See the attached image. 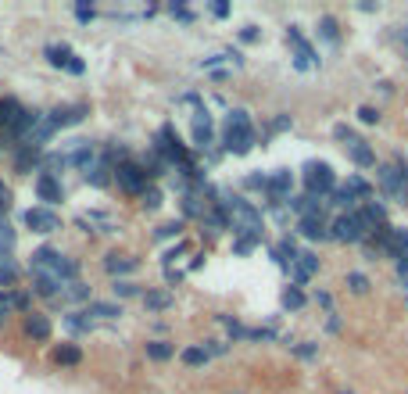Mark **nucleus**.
<instances>
[{
	"label": "nucleus",
	"instance_id": "nucleus-1",
	"mask_svg": "<svg viewBox=\"0 0 408 394\" xmlns=\"http://www.w3.org/2000/svg\"><path fill=\"white\" fill-rule=\"evenodd\" d=\"M218 204L226 208L230 230H233L237 237H255V240H262L265 219H262V211L251 204V201H244V197H226V201H218Z\"/></svg>",
	"mask_w": 408,
	"mask_h": 394
},
{
	"label": "nucleus",
	"instance_id": "nucleus-2",
	"mask_svg": "<svg viewBox=\"0 0 408 394\" xmlns=\"http://www.w3.org/2000/svg\"><path fill=\"white\" fill-rule=\"evenodd\" d=\"M223 143H226V150H230V155H247V150L258 143V136H255V126H251V118H247V111H244V108H233V111L226 115Z\"/></svg>",
	"mask_w": 408,
	"mask_h": 394
},
{
	"label": "nucleus",
	"instance_id": "nucleus-3",
	"mask_svg": "<svg viewBox=\"0 0 408 394\" xmlns=\"http://www.w3.org/2000/svg\"><path fill=\"white\" fill-rule=\"evenodd\" d=\"M304 190L311 194V197H330L333 190H337V176H333V169L326 165V162H308L304 165Z\"/></svg>",
	"mask_w": 408,
	"mask_h": 394
},
{
	"label": "nucleus",
	"instance_id": "nucleus-4",
	"mask_svg": "<svg viewBox=\"0 0 408 394\" xmlns=\"http://www.w3.org/2000/svg\"><path fill=\"white\" fill-rule=\"evenodd\" d=\"M115 183L122 194H129V197H143L147 190V172L140 162H118L115 165Z\"/></svg>",
	"mask_w": 408,
	"mask_h": 394
},
{
	"label": "nucleus",
	"instance_id": "nucleus-5",
	"mask_svg": "<svg viewBox=\"0 0 408 394\" xmlns=\"http://www.w3.org/2000/svg\"><path fill=\"white\" fill-rule=\"evenodd\" d=\"M287 43L294 47V65L301 69V72H308V69H319V57H316V50H311V43L301 36V29H287Z\"/></svg>",
	"mask_w": 408,
	"mask_h": 394
},
{
	"label": "nucleus",
	"instance_id": "nucleus-6",
	"mask_svg": "<svg viewBox=\"0 0 408 394\" xmlns=\"http://www.w3.org/2000/svg\"><path fill=\"white\" fill-rule=\"evenodd\" d=\"M33 187H36V197L43 201V208H54V204L65 201V187H61V179L54 172H40Z\"/></svg>",
	"mask_w": 408,
	"mask_h": 394
},
{
	"label": "nucleus",
	"instance_id": "nucleus-7",
	"mask_svg": "<svg viewBox=\"0 0 408 394\" xmlns=\"http://www.w3.org/2000/svg\"><path fill=\"white\" fill-rule=\"evenodd\" d=\"M22 223L33 230V233H54V230H61V219H57V211H50V208H29L25 216H22Z\"/></svg>",
	"mask_w": 408,
	"mask_h": 394
},
{
	"label": "nucleus",
	"instance_id": "nucleus-8",
	"mask_svg": "<svg viewBox=\"0 0 408 394\" xmlns=\"http://www.w3.org/2000/svg\"><path fill=\"white\" fill-rule=\"evenodd\" d=\"M376 179H380V190H384L394 204H408V197H405V190H401V176H398L394 162H391V165H376Z\"/></svg>",
	"mask_w": 408,
	"mask_h": 394
},
{
	"label": "nucleus",
	"instance_id": "nucleus-9",
	"mask_svg": "<svg viewBox=\"0 0 408 394\" xmlns=\"http://www.w3.org/2000/svg\"><path fill=\"white\" fill-rule=\"evenodd\" d=\"M290 190H294V172H290V169H279V172L269 176V190H265L269 201L287 204V201H290Z\"/></svg>",
	"mask_w": 408,
	"mask_h": 394
},
{
	"label": "nucleus",
	"instance_id": "nucleus-10",
	"mask_svg": "<svg viewBox=\"0 0 408 394\" xmlns=\"http://www.w3.org/2000/svg\"><path fill=\"white\" fill-rule=\"evenodd\" d=\"M25 111H29V108H22V101H15V97H4V101H0V129H4L11 140H15V129L22 126Z\"/></svg>",
	"mask_w": 408,
	"mask_h": 394
},
{
	"label": "nucleus",
	"instance_id": "nucleus-11",
	"mask_svg": "<svg viewBox=\"0 0 408 394\" xmlns=\"http://www.w3.org/2000/svg\"><path fill=\"white\" fill-rule=\"evenodd\" d=\"M22 330H25V337L29 341H50V333H54V326H50V319L43 316V312H29L25 319H22Z\"/></svg>",
	"mask_w": 408,
	"mask_h": 394
},
{
	"label": "nucleus",
	"instance_id": "nucleus-12",
	"mask_svg": "<svg viewBox=\"0 0 408 394\" xmlns=\"http://www.w3.org/2000/svg\"><path fill=\"white\" fill-rule=\"evenodd\" d=\"M40 165H43V150H36V147H29V143H18L15 147V172H22V176H29V172H40Z\"/></svg>",
	"mask_w": 408,
	"mask_h": 394
},
{
	"label": "nucleus",
	"instance_id": "nucleus-13",
	"mask_svg": "<svg viewBox=\"0 0 408 394\" xmlns=\"http://www.w3.org/2000/svg\"><path fill=\"white\" fill-rule=\"evenodd\" d=\"M316 272H319V258L311 255V251H301V255L294 258V265H290V280H294V287H297V283L311 280Z\"/></svg>",
	"mask_w": 408,
	"mask_h": 394
},
{
	"label": "nucleus",
	"instance_id": "nucleus-14",
	"mask_svg": "<svg viewBox=\"0 0 408 394\" xmlns=\"http://www.w3.org/2000/svg\"><path fill=\"white\" fill-rule=\"evenodd\" d=\"M76 226L83 233H111L115 230V223L104 216V211H83V216L76 219Z\"/></svg>",
	"mask_w": 408,
	"mask_h": 394
},
{
	"label": "nucleus",
	"instance_id": "nucleus-15",
	"mask_svg": "<svg viewBox=\"0 0 408 394\" xmlns=\"http://www.w3.org/2000/svg\"><path fill=\"white\" fill-rule=\"evenodd\" d=\"M297 233L308 240H330V223L326 216H308V219H297Z\"/></svg>",
	"mask_w": 408,
	"mask_h": 394
},
{
	"label": "nucleus",
	"instance_id": "nucleus-16",
	"mask_svg": "<svg viewBox=\"0 0 408 394\" xmlns=\"http://www.w3.org/2000/svg\"><path fill=\"white\" fill-rule=\"evenodd\" d=\"M194 143L204 150V147H211L215 143V129H211V115L201 108L197 115H194Z\"/></svg>",
	"mask_w": 408,
	"mask_h": 394
},
{
	"label": "nucleus",
	"instance_id": "nucleus-17",
	"mask_svg": "<svg viewBox=\"0 0 408 394\" xmlns=\"http://www.w3.org/2000/svg\"><path fill=\"white\" fill-rule=\"evenodd\" d=\"M136 265H140L136 258H129V255H118V251H111V255L104 258V269L111 272V276H118V280H122V276H129V272H136Z\"/></svg>",
	"mask_w": 408,
	"mask_h": 394
},
{
	"label": "nucleus",
	"instance_id": "nucleus-18",
	"mask_svg": "<svg viewBox=\"0 0 408 394\" xmlns=\"http://www.w3.org/2000/svg\"><path fill=\"white\" fill-rule=\"evenodd\" d=\"M83 115H86V104L57 108V111H50V122H54V129H65V126H76V122H83Z\"/></svg>",
	"mask_w": 408,
	"mask_h": 394
},
{
	"label": "nucleus",
	"instance_id": "nucleus-19",
	"mask_svg": "<svg viewBox=\"0 0 408 394\" xmlns=\"http://www.w3.org/2000/svg\"><path fill=\"white\" fill-rule=\"evenodd\" d=\"M176 305L172 290H143V309L147 312H169Z\"/></svg>",
	"mask_w": 408,
	"mask_h": 394
},
{
	"label": "nucleus",
	"instance_id": "nucleus-20",
	"mask_svg": "<svg viewBox=\"0 0 408 394\" xmlns=\"http://www.w3.org/2000/svg\"><path fill=\"white\" fill-rule=\"evenodd\" d=\"M69 165H79L83 172H86V169H93V165H97V150H93L90 143H83V140H79V147H72V150H69Z\"/></svg>",
	"mask_w": 408,
	"mask_h": 394
},
{
	"label": "nucleus",
	"instance_id": "nucleus-21",
	"mask_svg": "<svg viewBox=\"0 0 408 394\" xmlns=\"http://www.w3.org/2000/svg\"><path fill=\"white\" fill-rule=\"evenodd\" d=\"M348 155H351V162H355L358 169H376V150H372L365 140L351 143V147H348Z\"/></svg>",
	"mask_w": 408,
	"mask_h": 394
},
{
	"label": "nucleus",
	"instance_id": "nucleus-22",
	"mask_svg": "<svg viewBox=\"0 0 408 394\" xmlns=\"http://www.w3.org/2000/svg\"><path fill=\"white\" fill-rule=\"evenodd\" d=\"M83 176H86V183H90V187H108L111 179H115V169H111L108 162H97L93 169H86Z\"/></svg>",
	"mask_w": 408,
	"mask_h": 394
},
{
	"label": "nucleus",
	"instance_id": "nucleus-23",
	"mask_svg": "<svg viewBox=\"0 0 408 394\" xmlns=\"http://www.w3.org/2000/svg\"><path fill=\"white\" fill-rule=\"evenodd\" d=\"M50 358L57 362V366H79V362H83V351H79V344L69 341V344H57Z\"/></svg>",
	"mask_w": 408,
	"mask_h": 394
},
{
	"label": "nucleus",
	"instance_id": "nucleus-24",
	"mask_svg": "<svg viewBox=\"0 0 408 394\" xmlns=\"http://www.w3.org/2000/svg\"><path fill=\"white\" fill-rule=\"evenodd\" d=\"M33 294H36V297H57V294H61V280L33 272Z\"/></svg>",
	"mask_w": 408,
	"mask_h": 394
},
{
	"label": "nucleus",
	"instance_id": "nucleus-25",
	"mask_svg": "<svg viewBox=\"0 0 408 394\" xmlns=\"http://www.w3.org/2000/svg\"><path fill=\"white\" fill-rule=\"evenodd\" d=\"M330 204H337V208H340V216H351V211L358 208V197H355L348 187H337V190L330 194Z\"/></svg>",
	"mask_w": 408,
	"mask_h": 394
},
{
	"label": "nucleus",
	"instance_id": "nucleus-26",
	"mask_svg": "<svg viewBox=\"0 0 408 394\" xmlns=\"http://www.w3.org/2000/svg\"><path fill=\"white\" fill-rule=\"evenodd\" d=\"M179 358H183V366H190V370H201V366H208V351L201 348V344H190V348H183L179 351Z\"/></svg>",
	"mask_w": 408,
	"mask_h": 394
},
{
	"label": "nucleus",
	"instance_id": "nucleus-27",
	"mask_svg": "<svg viewBox=\"0 0 408 394\" xmlns=\"http://www.w3.org/2000/svg\"><path fill=\"white\" fill-rule=\"evenodd\" d=\"M43 54H47V62H50V65H54V69H69V62H72V57H76V54H72V47H69V43H61V47H57V43H54V47H47V50H43Z\"/></svg>",
	"mask_w": 408,
	"mask_h": 394
},
{
	"label": "nucleus",
	"instance_id": "nucleus-28",
	"mask_svg": "<svg viewBox=\"0 0 408 394\" xmlns=\"http://www.w3.org/2000/svg\"><path fill=\"white\" fill-rule=\"evenodd\" d=\"M143 351H147V358H150V362H169V358L176 355V348H172L169 341H147V344H143Z\"/></svg>",
	"mask_w": 408,
	"mask_h": 394
},
{
	"label": "nucleus",
	"instance_id": "nucleus-29",
	"mask_svg": "<svg viewBox=\"0 0 408 394\" xmlns=\"http://www.w3.org/2000/svg\"><path fill=\"white\" fill-rule=\"evenodd\" d=\"M86 316H97V319H118V316H122V305H111V301H90V305H86Z\"/></svg>",
	"mask_w": 408,
	"mask_h": 394
},
{
	"label": "nucleus",
	"instance_id": "nucleus-30",
	"mask_svg": "<svg viewBox=\"0 0 408 394\" xmlns=\"http://www.w3.org/2000/svg\"><path fill=\"white\" fill-rule=\"evenodd\" d=\"M18 283V265L11 262V255H0V287L11 290Z\"/></svg>",
	"mask_w": 408,
	"mask_h": 394
},
{
	"label": "nucleus",
	"instance_id": "nucleus-31",
	"mask_svg": "<svg viewBox=\"0 0 408 394\" xmlns=\"http://www.w3.org/2000/svg\"><path fill=\"white\" fill-rule=\"evenodd\" d=\"M111 294H115V301H118V305H122L125 297H143V290H140L133 280H115V283H111Z\"/></svg>",
	"mask_w": 408,
	"mask_h": 394
},
{
	"label": "nucleus",
	"instance_id": "nucleus-32",
	"mask_svg": "<svg viewBox=\"0 0 408 394\" xmlns=\"http://www.w3.org/2000/svg\"><path fill=\"white\" fill-rule=\"evenodd\" d=\"M279 301H283V309H287V312H301L308 297L301 294V287H287V290H283V297H279Z\"/></svg>",
	"mask_w": 408,
	"mask_h": 394
},
{
	"label": "nucleus",
	"instance_id": "nucleus-33",
	"mask_svg": "<svg viewBox=\"0 0 408 394\" xmlns=\"http://www.w3.org/2000/svg\"><path fill=\"white\" fill-rule=\"evenodd\" d=\"M65 326H69L72 333H86V330H93V319H90L86 312H69V316H65Z\"/></svg>",
	"mask_w": 408,
	"mask_h": 394
},
{
	"label": "nucleus",
	"instance_id": "nucleus-34",
	"mask_svg": "<svg viewBox=\"0 0 408 394\" xmlns=\"http://www.w3.org/2000/svg\"><path fill=\"white\" fill-rule=\"evenodd\" d=\"M319 33H323L326 43H337V40H340V29H337V18H333V15H323V18H319Z\"/></svg>",
	"mask_w": 408,
	"mask_h": 394
},
{
	"label": "nucleus",
	"instance_id": "nucleus-35",
	"mask_svg": "<svg viewBox=\"0 0 408 394\" xmlns=\"http://www.w3.org/2000/svg\"><path fill=\"white\" fill-rule=\"evenodd\" d=\"M344 187H348L355 197H372V183H369V179H362V176H348V183H344Z\"/></svg>",
	"mask_w": 408,
	"mask_h": 394
},
{
	"label": "nucleus",
	"instance_id": "nucleus-36",
	"mask_svg": "<svg viewBox=\"0 0 408 394\" xmlns=\"http://www.w3.org/2000/svg\"><path fill=\"white\" fill-rule=\"evenodd\" d=\"M15 240H18V237H15V230L8 226V219H4V216H0V255H4V251L11 255V248H15Z\"/></svg>",
	"mask_w": 408,
	"mask_h": 394
},
{
	"label": "nucleus",
	"instance_id": "nucleus-37",
	"mask_svg": "<svg viewBox=\"0 0 408 394\" xmlns=\"http://www.w3.org/2000/svg\"><path fill=\"white\" fill-rule=\"evenodd\" d=\"M362 211H365V216H369L376 226H384V223H387V208H384L380 201H365V204H362Z\"/></svg>",
	"mask_w": 408,
	"mask_h": 394
},
{
	"label": "nucleus",
	"instance_id": "nucleus-38",
	"mask_svg": "<svg viewBox=\"0 0 408 394\" xmlns=\"http://www.w3.org/2000/svg\"><path fill=\"white\" fill-rule=\"evenodd\" d=\"M61 294H65L69 301H86V305H90V290L79 283V280H72V283H65V287H61Z\"/></svg>",
	"mask_w": 408,
	"mask_h": 394
},
{
	"label": "nucleus",
	"instance_id": "nucleus-39",
	"mask_svg": "<svg viewBox=\"0 0 408 394\" xmlns=\"http://www.w3.org/2000/svg\"><path fill=\"white\" fill-rule=\"evenodd\" d=\"M162 201H165V197H162V190H158V187H147V190H143V197H140L143 211H158V208H162Z\"/></svg>",
	"mask_w": 408,
	"mask_h": 394
},
{
	"label": "nucleus",
	"instance_id": "nucleus-40",
	"mask_svg": "<svg viewBox=\"0 0 408 394\" xmlns=\"http://www.w3.org/2000/svg\"><path fill=\"white\" fill-rule=\"evenodd\" d=\"M348 290L351 294H369V276H365V272H348Z\"/></svg>",
	"mask_w": 408,
	"mask_h": 394
},
{
	"label": "nucleus",
	"instance_id": "nucleus-41",
	"mask_svg": "<svg viewBox=\"0 0 408 394\" xmlns=\"http://www.w3.org/2000/svg\"><path fill=\"white\" fill-rule=\"evenodd\" d=\"M218 323H223V326L230 330V337H233V341H247V330H244L233 316H218Z\"/></svg>",
	"mask_w": 408,
	"mask_h": 394
},
{
	"label": "nucleus",
	"instance_id": "nucleus-42",
	"mask_svg": "<svg viewBox=\"0 0 408 394\" xmlns=\"http://www.w3.org/2000/svg\"><path fill=\"white\" fill-rule=\"evenodd\" d=\"M258 244H262V240H255V237H237V240H233V251H237V255H251Z\"/></svg>",
	"mask_w": 408,
	"mask_h": 394
},
{
	"label": "nucleus",
	"instance_id": "nucleus-43",
	"mask_svg": "<svg viewBox=\"0 0 408 394\" xmlns=\"http://www.w3.org/2000/svg\"><path fill=\"white\" fill-rule=\"evenodd\" d=\"M11 312H15V301H11V294H0V330L8 326Z\"/></svg>",
	"mask_w": 408,
	"mask_h": 394
},
{
	"label": "nucleus",
	"instance_id": "nucleus-44",
	"mask_svg": "<svg viewBox=\"0 0 408 394\" xmlns=\"http://www.w3.org/2000/svg\"><path fill=\"white\" fill-rule=\"evenodd\" d=\"M183 233V223L176 219V223H165V226H158V230H154V237H158V240H169V237H179Z\"/></svg>",
	"mask_w": 408,
	"mask_h": 394
},
{
	"label": "nucleus",
	"instance_id": "nucleus-45",
	"mask_svg": "<svg viewBox=\"0 0 408 394\" xmlns=\"http://www.w3.org/2000/svg\"><path fill=\"white\" fill-rule=\"evenodd\" d=\"M358 118H362L365 126H376V122H380V108H372V104H362V108H358Z\"/></svg>",
	"mask_w": 408,
	"mask_h": 394
},
{
	"label": "nucleus",
	"instance_id": "nucleus-46",
	"mask_svg": "<svg viewBox=\"0 0 408 394\" xmlns=\"http://www.w3.org/2000/svg\"><path fill=\"white\" fill-rule=\"evenodd\" d=\"M290 351L297 355V358H316L319 355V348L311 344V341H301V344H290Z\"/></svg>",
	"mask_w": 408,
	"mask_h": 394
},
{
	"label": "nucleus",
	"instance_id": "nucleus-47",
	"mask_svg": "<svg viewBox=\"0 0 408 394\" xmlns=\"http://www.w3.org/2000/svg\"><path fill=\"white\" fill-rule=\"evenodd\" d=\"M169 11H172V15H176L179 22H194V11H190V8H186V4H183V0H172V4H169Z\"/></svg>",
	"mask_w": 408,
	"mask_h": 394
},
{
	"label": "nucleus",
	"instance_id": "nucleus-48",
	"mask_svg": "<svg viewBox=\"0 0 408 394\" xmlns=\"http://www.w3.org/2000/svg\"><path fill=\"white\" fill-rule=\"evenodd\" d=\"M394 169H398V176H401V190H405V197H408V158L398 155V158H394Z\"/></svg>",
	"mask_w": 408,
	"mask_h": 394
},
{
	"label": "nucleus",
	"instance_id": "nucleus-49",
	"mask_svg": "<svg viewBox=\"0 0 408 394\" xmlns=\"http://www.w3.org/2000/svg\"><path fill=\"white\" fill-rule=\"evenodd\" d=\"M333 136H337V140H344V143H348V147H351V143H358L355 129H351V126H344V122H340V126H333Z\"/></svg>",
	"mask_w": 408,
	"mask_h": 394
},
{
	"label": "nucleus",
	"instance_id": "nucleus-50",
	"mask_svg": "<svg viewBox=\"0 0 408 394\" xmlns=\"http://www.w3.org/2000/svg\"><path fill=\"white\" fill-rule=\"evenodd\" d=\"M186 251H190V244H186V240H179V244H176L172 251H165V258H162V262H165V269H172V262H176L179 255H186Z\"/></svg>",
	"mask_w": 408,
	"mask_h": 394
},
{
	"label": "nucleus",
	"instance_id": "nucleus-51",
	"mask_svg": "<svg viewBox=\"0 0 408 394\" xmlns=\"http://www.w3.org/2000/svg\"><path fill=\"white\" fill-rule=\"evenodd\" d=\"M244 187H247V190H262V194H265V190H269V176H247V179H244Z\"/></svg>",
	"mask_w": 408,
	"mask_h": 394
},
{
	"label": "nucleus",
	"instance_id": "nucleus-52",
	"mask_svg": "<svg viewBox=\"0 0 408 394\" xmlns=\"http://www.w3.org/2000/svg\"><path fill=\"white\" fill-rule=\"evenodd\" d=\"M11 301H15V312H25V316H29V312H33V309H29V294H22V290H15V294H11Z\"/></svg>",
	"mask_w": 408,
	"mask_h": 394
},
{
	"label": "nucleus",
	"instance_id": "nucleus-53",
	"mask_svg": "<svg viewBox=\"0 0 408 394\" xmlns=\"http://www.w3.org/2000/svg\"><path fill=\"white\" fill-rule=\"evenodd\" d=\"M258 36H262V33H258V25H244V29H240V40H244V43H255Z\"/></svg>",
	"mask_w": 408,
	"mask_h": 394
},
{
	"label": "nucleus",
	"instance_id": "nucleus-54",
	"mask_svg": "<svg viewBox=\"0 0 408 394\" xmlns=\"http://www.w3.org/2000/svg\"><path fill=\"white\" fill-rule=\"evenodd\" d=\"M272 133H283V129H290V115H279V118H272V126H269Z\"/></svg>",
	"mask_w": 408,
	"mask_h": 394
},
{
	"label": "nucleus",
	"instance_id": "nucleus-55",
	"mask_svg": "<svg viewBox=\"0 0 408 394\" xmlns=\"http://www.w3.org/2000/svg\"><path fill=\"white\" fill-rule=\"evenodd\" d=\"M204 351H208V355H226V351H230V344H223V341H208V344H204Z\"/></svg>",
	"mask_w": 408,
	"mask_h": 394
},
{
	"label": "nucleus",
	"instance_id": "nucleus-56",
	"mask_svg": "<svg viewBox=\"0 0 408 394\" xmlns=\"http://www.w3.org/2000/svg\"><path fill=\"white\" fill-rule=\"evenodd\" d=\"M76 18L79 22H93V8L90 4H76Z\"/></svg>",
	"mask_w": 408,
	"mask_h": 394
},
{
	"label": "nucleus",
	"instance_id": "nucleus-57",
	"mask_svg": "<svg viewBox=\"0 0 408 394\" xmlns=\"http://www.w3.org/2000/svg\"><path fill=\"white\" fill-rule=\"evenodd\" d=\"M69 72H72V76H83V72H86V65L79 62V57H72V62H69Z\"/></svg>",
	"mask_w": 408,
	"mask_h": 394
},
{
	"label": "nucleus",
	"instance_id": "nucleus-58",
	"mask_svg": "<svg viewBox=\"0 0 408 394\" xmlns=\"http://www.w3.org/2000/svg\"><path fill=\"white\" fill-rule=\"evenodd\" d=\"M211 15H215V18H226V15H230V4H211Z\"/></svg>",
	"mask_w": 408,
	"mask_h": 394
},
{
	"label": "nucleus",
	"instance_id": "nucleus-59",
	"mask_svg": "<svg viewBox=\"0 0 408 394\" xmlns=\"http://www.w3.org/2000/svg\"><path fill=\"white\" fill-rule=\"evenodd\" d=\"M316 301H319V305H323V309H333V297H330L326 290H319V294H316Z\"/></svg>",
	"mask_w": 408,
	"mask_h": 394
},
{
	"label": "nucleus",
	"instance_id": "nucleus-60",
	"mask_svg": "<svg viewBox=\"0 0 408 394\" xmlns=\"http://www.w3.org/2000/svg\"><path fill=\"white\" fill-rule=\"evenodd\" d=\"M8 194V187H4V179H0V197H4Z\"/></svg>",
	"mask_w": 408,
	"mask_h": 394
},
{
	"label": "nucleus",
	"instance_id": "nucleus-61",
	"mask_svg": "<svg viewBox=\"0 0 408 394\" xmlns=\"http://www.w3.org/2000/svg\"><path fill=\"white\" fill-rule=\"evenodd\" d=\"M340 394H351V391H340Z\"/></svg>",
	"mask_w": 408,
	"mask_h": 394
}]
</instances>
